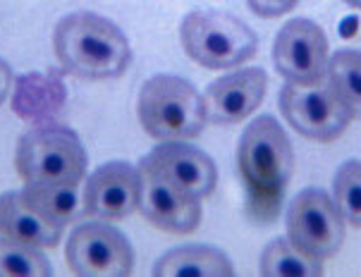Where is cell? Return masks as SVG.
I'll use <instances>...</instances> for the list:
<instances>
[{"label":"cell","instance_id":"cell-1","mask_svg":"<svg viewBox=\"0 0 361 277\" xmlns=\"http://www.w3.org/2000/svg\"><path fill=\"white\" fill-rule=\"evenodd\" d=\"M237 168L249 192V208L259 220H271L295 172V151L285 129L271 115H261L242 132Z\"/></svg>","mask_w":361,"mask_h":277},{"label":"cell","instance_id":"cell-2","mask_svg":"<svg viewBox=\"0 0 361 277\" xmlns=\"http://www.w3.org/2000/svg\"><path fill=\"white\" fill-rule=\"evenodd\" d=\"M53 46L60 65L82 79H118L132 63L127 36L94 12H75L58 22Z\"/></svg>","mask_w":361,"mask_h":277},{"label":"cell","instance_id":"cell-3","mask_svg":"<svg viewBox=\"0 0 361 277\" xmlns=\"http://www.w3.org/2000/svg\"><path fill=\"white\" fill-rule=\"evenodd\" d=\"M137 113L146 134L158 141L197 139L208 122L204 96L173 75H156L142 86Z\"/></svg>","mask_w":361,"mask_h":277},{"label":"cell","instance_id":"cell-4","mask_svg":"<svg viewBox=\"0 0 361 277\" xmlns=\"http://www.w3.org/2000/svg\"><path fill=\"white\" fill-rule=\"evenodd\" d=\"M182 48L206 70H235L254 58L259 39L242 20L218 10H194L182 20Z\"/></svg>","mask_w":361,"mask_h":277},{"label":"cell","instance_id":"cell-5","mask_svg":"<svg viewBox=\"0 0 361 277\" xmlns=\"http://www.w3.org/2000/svg\"><path fill=\"white\" fill-rule=\"evenodd\" d=\"M15 165L24 184H79L87 175V151L72 129L44 125L20 139Z\"/></svg>","mask_w":361,"mask_h":277},{"label":"cell","instance_id":"cell-6","mask_svg":"<svg viewBox=\"0 0 361 277\" xmlns=\"http://www.w3.org/2000/svg\"><path fill=\"white\" fill-rule=\"evenodd\" d=\"M65 261L79 277H125L134 270V251L118 227L94 218L67 237Z\"/></svg>","mask_w":361,"mask_h":277},{"label":"cell","instance_id":"cell-7","mask_svg":"<svg viewBox=\"0 0 361 277\" xmlns=\"http://www.w3.org/2000/svg\"><path fill=\"white\" fill-rule=\"evenodd\" d=\"M345 218L323 189H304L287 208L290 242L311 258H333L345 244Z\"/></svg>","mask_w":361,"mask_h":277},{"label":"cell","instance_id":"cell-8","mask_svg":"<svg viewBox=\"0 0 361 277\" xmlns=\"http://www.w3.org/2000/svg\"><path fill=\"white\" fill-rule=\"evenodd\" d=\"M280 110L302 137L321 141V144L340 139L354 120L328 84L297 86L287 82L280 89Z\"/></svg>","mask_w":361,"mask_h":277},{"label":"cell","instance_id":"cell-9","mask_svg":"<svg viewBox=\"0 0 361 277\" xmlns=\"http://www.w3.org/2000/svg\"><path fill=\"white\" fill-rule=\"evenodd\" d=\"M330 48L323 29L311 20H290L275 36L273 65L290 84L314 86L328 75Z\"/></svg>","mask_w":361,"mask_h":277},{"label":"cell","instance_id":"cell-10","mask_svg":"<svg viewBox=\"0 0 361 277\" xmlns=\"http://www.w3.org/2000/svg\"><path fill=\"white\" fill-rule=\"evenodd\" d=\"M139 170L168 182L177 192L194 199L211 196L218 182V170L211 156L185 141H161L142 160Z\"/></svg>","mask_w":361,"mask_h":277},{"label":"cell","instance_id":"cell-11","mask_svg":"<svg viewBox=\"0 0 361 277\" xmlns=\"http://www.w3.org/2000/svg\"><path fill=\"white\" fill-rule=\"evenodd\" d=\"M84 215L99 220H122L139 211L142 172L127 160H110L87 180L82 192Z\"/></svg>","mask_w":361,"mask_h":277},{"label":"cell","instance_id":"cell-12","mask_svg":"<svg viewBox=\"0 0 361 277\" xmlns=\"http://www.w3.org/2000/svg\"><path fill=\"white\" fill-rule=\"evenodd\" d=\"M268 77L261 67L232 72L206 89V113L213 125H237L254 115L266 98Z\"/></svg>","mask_w":361,"mask_h":277},{"label":"cell","instance_id":"cell-13","mask_svg":"<svg viewBox=\"0 0 361 277\" xmlns=\"http://www.w3.org/2000/svg\"><path fill=\"white\" fill-rule=\"evenodd\" d=\"M139 211L144 220L168 235H192L201 223V199L177 192L175 187L149 172H142Z\"/></svg>","mask_w":361,"mask_h":277},{"label":"cell","instance_id":"cell-14","mask_svg":"<svg viewBox=\"0 0 361 277\" xmlns=\"http://www.w3.org/2000/svg\"><path fill=\"white\" fill-rule=\"evenodd\" d=\"M0 235L36 249H53L63 239V227L41 218L20 192H5L0 194Z\"/></svg>","mask_w":361,"mask_h":277},{"label":"cell","instance_id":"cell-15","mask_svg":"<svg viewBox=\"0 0 361 277\" xmlns=\"http://www.w3.org/2000/svg\"><path fill=\"white\" fill-rule=\"evenodd\" d=\"M156 277H230L235 275L230 258L220 249L204 244L177 246L156 261Z\"/></svg>","mask_w":361,"mask_h":277},{"label":"cell","instance_id":"cell-16","mask_svg":"<svg viewBox=\"0 0 361 277\" xmlns=\"http://www.w3.org/2000/svg\"><path fill=\"white\" fill-rule=\"evenodd\" d=\"M22 199L44 220L55 227L72 225L84 215V199L79 184H27Z\"/></svg>","mask_w":361,"mask_h":277},{"label":"cell","instance_id":"cell-17","mask_svg":"<svg viewBox=\"0 0 361 277\" xmlns=\"http://www.w3.org/2000/svg\"><path fill=\"white\" fill-rule=\"evenodd\" d=\"M261 273L266 277H321L323 261L299 251L290 239L278 237L263 249Z\"/></svg>","mask_w":361,"mask_h":277},{"label":"cell","instance_id":"cell-18","mask_svg":"<svg viewBox=\"0 0 361 277\" xmlns=\"http://www.w3.org/2000/svg\"><path fill=\"white\" fill-rule=\"evenodd\" d=\"M328 86L347 106L352 118L361 120V51H338L328 63Z\"/></svg>","mask_w":361,"mask_h":277},{"label":"cell","instance_id":"cell-19","mask_svg":"<svg viewBox=\"0 0 361 277\" xmlns=\"http://www.w3.org/2000/svg\"><path fill=\"white\" fill-rule=\"evenodd\" d=\"M53 268L41 249L0 235V277H48Z\"/></svg>","mask_w":361,"mask_h":277},{"label":"cell","instance_id":"cell-20","mask_svg":"<svg viewBox=\"0 0 361 277\" xmlns=\"http://www.w3.org/2000/svg\"><path fill=\"white\" fill-rule=\"evenodd\" d=\"M333 189L345 223L361 230V160H347L340 165Z\"/></svg>","mask_w":361,"mask_h":277},{"label":"cell","instance_id":"cell-21","mask_svg":"<svg viewBox=\"0 0 361 277\" xmlns=\"http://www.w3.org/2000/svg\"><path fill=\"white\" fill-rule=\"evenodd\" d=\"M252 12H256L263 20H273V17L287 15L297 8L299 0H247Z\"/></svg>","mask_w":361,"mask_h":277},{"label":"cell","instance_id":"cell-22","mask_svg":"<svg viewBox=\"0 0 361 277\" xmlns=\"http://www.w3.org/2000/svg\"><path fill=\"white\" fill-rule=\"evenodd\" d=\"M12 79H15V77H12L10 65L5 63V60H0V106L8 101L10 89H12Z\"/></svg>","mask_w":361,"mask_h":277},{"label":"cell","instance_id":"cell-23","mask_svg":"<svg viewBox=\"0 0 361 277\" xmlns=\"http://www.w3.org/2000/svg\"><path fill=\"white\" fill-rule=\"evenodd\" d=\"M347 5H352V8H357V10H361V0H345Z\"/></svg>","mask_w":361,"mask_h":277}]
</instances>
